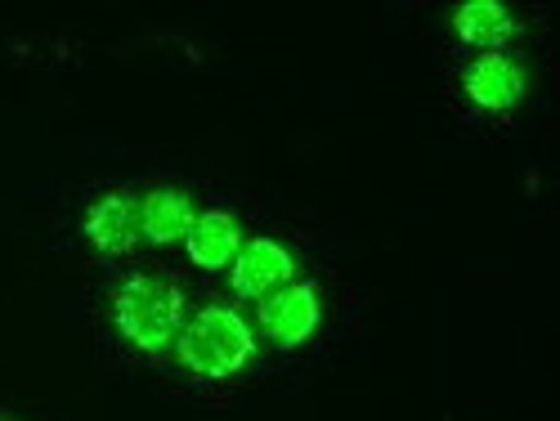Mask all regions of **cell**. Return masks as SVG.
Segmentation results:
<instances>
[{"instance_id":"6da1fadb","label":"cell","mask_w":560,"mask_h":421,"mask_svg":"<svg viewBox=\"0 0 560 421\" xmlns=\"http://www.w3.org/2000/svg\"><path fill=\"white\" fill-rule=\"evenodd\" d=\"M256 354L252 327L238 318V309L207 305L179 327L175 337V359L184 372H194L202 382H224L233 372H243Z\"/></svg>"},{"instance_id":"7a4b0ae2","label":"cell","mask_w":560,"mask_h":421,"mask_svg":"<svg viewBox=\"0 0 560 421\" xmlns=\"http://www.w3.org/2000/svg\"><path fill=\"white\" fill-rule=\"evenodd\" d=\"M113 318H117L121 337L135 350L162 354L184 327V296H179V288L171 283V278L135 273L113 296Z\"/></svg>"},{"instance_id":"3957f363","label":"cell","mask_w":560,"mask_h":421,"mask_svg":"<svg viewBox=\"0 0 560 421\" xmlns=\"http://www.w3.org/2000/svg\"><path fill=\"white\" fill-rule=\"evenodd\" d=\"M318 327V292L310 283H288L269 296H260V332L273 346H301Z\"/></svg>"},{"instance_id":"277c9868","label":"cell","mask_w":560,"mask_h":421,"mask_svg":"<svg viewBox=\"0 0 560 421\" xmlns=\"http://www.w3.org/2000/svg\"><path fill=\"white\" fill-rule=\"evenodd\" d=\"M292 273H296V260L283 243H273V238H256L247 243L238 256H233V292L247 296V301H260L278 288H288L292 283Z\"/></svg>"},{"instance_id":"5b68a950","label":"cell","mask_w":560,"mask_h":421,"mask_svg":"<svg viewBox=\"0 0 560 421\" xmlns=\"http://www.w3.org/2000/svg\"><path fill=\"white\" fill-rule=\"evenodd\" d=\"M85 238L104 256H130L139 243V202L130 194H108L90 207L85 215Z\"/></svg>"},{"instance_id":"8992f818","label":"cell","mask_w":560,"mask_h":421,"mask_svg":"<svg viewBox=\"0 0 560 421\" xmlns=\"http://www.w3.org/2000/svg\"><path fill=\"white\" fill-rule=\"evenodd\" d=\"M184 247H189V260L198 269L215 273L243 252V229L229 211H202V215H194V229H189V238H184Z\"/></svg>"},{"instance_id":"52a82bcc","label":"cell","mask_w":560,"mask_h":421,"mask_svg":"<svg viewBox=\"0 0 560 421\" xmlns=\"http://www.w3.org/2000/svg\"><path fill=\"white\" fill-rule=\"evenodd\" d=\"M521 90H525L521 68L502 55H485L471 72H466V95H471V104L485 113H506L521 100Z\"/></svg>"},{"instance_id":"ba28073f","label":"cell","mask_w":560,"mask_h":421,"mask_svg":"<svg viewBox=\"0 0 560 421\" xmlns=\"http://www.w3.org/2000/svg\"><path fill=\"white\" fill-rule=\"evenodd\" d=\"M189 229H194V202L184 189H153L139 202V233H149V243L171 247L189 238Z\"/></svg>"},{"instance_id":"9c48e42d","label":"cell","mask_w":560,"mask_h":421,"mask_svg":"<svg viewBox=\"0 0 560 421\" xmlns=\"http://www.w3.org/2000/svg\"><path fill=\"white\" fill-rule=\"evenodd\" d=\"M453 27H457V36L466 45H485V50H489V45H502L511 36V14L498 5V0H476V5L457 10Z\"/></svg>"},{"instance_id":"30bf717a","label":"cell","mask_w":560,"mask_h":421,"mask_svg":"<svg viewBox=\"0 0 560 421\" xmlns=\"http://www.w3.org/2000/svg\"><path fill=\"white\" fill-rule=\"evenodd\" d=\"M0 421H5V417H0Z\"/></svg>"}]
</instances>
